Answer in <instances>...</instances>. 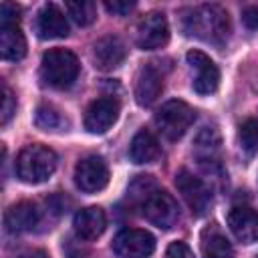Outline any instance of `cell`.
<instances>
[{
  "mask_svg": "<svg viewBox=\"0 0 258 258\" xmlns=\"http://www.w3.org/2000/svg\"><path fill=\"white\" fill-rule=\"evenodd\" d=\"M81 64L75 52L67 48H50L40 60V79L52 89H69L79 77Z\"/></svg>",
  "mask_w": 258,
  "mask_h": 258,
  "instance_id": "cell-3",
  "label": "cell"
},
{
  "mask_svg": "<svg viewBox=\"0 0 258 258\" xmlns=\"http://www.w3.org/2000/svg\"><path fill=\"white\" fill-rule=\"evenodd\" d=\"M183 32L187 36L200 38L204 42L222 44L230 36V18L228 12L218 4H202L185 12Z\"/></svg>",
  "mask_w": 258,
  "mask_h": 258,
  "instance_id": "cell-2",
  "label": "cell"
},
{
  "mask_svg": "<svg viewBox=\"0 0 258 258\" xmlns=\"http://www.w3.org/2000/svg\"><path fill=\"white\" fill-rule=\"evenodd\" d=\"M34 123L42 131H62L69 125L67 117L52 105H40L34 113Z\"/></svg>",
  "mask_w": 258,
  "mask_h": 258,
  "instance_id": "cell-21",
  "label": "cell"
},
{
  "mask_svg": "<svg viewBox=\"0 0 258 258\" xmlns=\"http://www.w3.org/2000/svg\"><path fill=\"white\" fill-rule=\"evenodd\" d=\"M137 46L143 50H155L167 44L169 24L163 12H149L137 24Z\"/></svg>",
  "mask_w": 258,
  "mask_h": 258,
  "instance_id": "cell-10",
  "label": "cell"
},
{
  "mask_svg": "<svg viewBox=\"0 0 258 258\" xmlns=\"http://www.w3.org/2000/svg\"><path fill=\"white\" fill-rule=\"evenodd\" d=\"M103 6H105L107 12H111V14H115V16H125V14H129V12L135 8V2H119V0L109 2V0H107Z\"/></svg>",
  "mask_w": 258,
  "mask_h": 258,
  "instance_id": "cell-28",
  "label": "cell"
},
{
  "mask_svg": "<svg viewBox=\"0 0 258 258\" xmlns=\"http://www.w3.org/2000/svg\"><path fill=\"white\" fill-rule=\"evenodd\" d=\"M228 228L242 244L258 242V212L248 206H236L228 212Z\"/></svg>",
  "mask_w": 258,
  "mask_h": 258,
  "instance_id": "cell-12",
  "label": "cell"
},
{
  "mask_svg": "<svg viewBox=\"0 0 258 258\" xmlns=\"http://www.w3.org/2000/svg\"><path fill=\"white\" fill-rule=\"evenodd\" d=\"M165 258H196V254L191 252V248L185 242H171L167 246Z\"/></svg>",
  "mask_w": 258,
  "mask_h": 258,
  "instance_id": "cell-27",
  "label": "cell"
},
{
  "mask_svg": "<svg viewBox=\"0 0 258 258\" xmlns=\"http://www.w3.org/2000/svg\"><path fill=\"white\" fill-rule=\"evenodd\" d=\"M202 254L204 258H234V246L226 234L216 226H208L202 232Z\"/></svg>",
  "mask_w": 258,
  "mask_h": 258,
  "instance_id": "cell-19",
  "label": "cell"
},
{
  "mask_svg": "<svg viewBox=\"0 0 258 258\" xmlns=\"http://www.w3.org/2000/svg\"><path fill=\"white\" fill-rule=\"evenodd\" d=\"M0 54L4 60H20L26 54V38L18 24L0 26Z\"/></svg>",
  "mask_w": 258,
  "mask_h": 258,
  "instance_id": "cell-20",
  "label": "cell"
},
{
  "mask_svg": "<svg viewBox=\"0 0 258 258\" xmlns=\"http://www.w3.org/2000/svg\"><path fill=\"white\" fill-rule=\"evenodd\" d=\"M175 187L181 194L183 202L196 216H204L212 206V189L210 185L191 173L189 169H179L175 175Z\"/></svg>",
  "mask_w": 258,
  "mask_h": 258,
  "instance_id": "cell-6",
  "label": "cell"
},
{
  "mask_svg": "<svg viewBox=\"0 0 258 258\" xmlns=\"http://www.w3.org/2000/svg\"><path fill=\"white\" fill-rule=\"evenodd\" d=\"M129 155H131V161L139 163V165L157 161L161 155V147H159L157 137L151 131L141 129L139 133H135V137L129 145Z\"/></svg>",
  "mask_w": 258,
  "mask_h": 258,
  "instance_id": "cell-18",
  "label": "cell"
},
{
  "mask_svg": "<svg viewBox=\"0 0 258 258\" xmlns=\"http://www.w3.org/2000/svg\"><path fill=\"white\" fill-rule=\"evenodd\" d=\"M155 250V238L147 230L127 228L113 240V252L119 258H147Z\"/></svg>",
  "mask_w": 258,
  "mask_h": 258,
  "instance_id": "cell-8",
  "label": "cell"
},
{
  "mask_svg": "<svg viewBox=\"0 0 258 258\" xmlns=\"http://www.w3.org/2000/svg\"><path fill=\"white\" fill-rule=\"evenodd\" d=\"M119 101L113 97H101L95 99L87 111H85V127L89 133H105L113 127V123L119 117Z\"/></svg>",
  "mask_w": 258,
  "mask_h": 258,
  "instance_id": "cell-11",
  "label": "cell"
},
{
  "mask_svg": "<svg viewBox=\"0 0 258 258\" xmlns=\"http://www.w3.org/2000/svg\"><path fill=\"white\" fill-rule=\"evenodd\" d=\"M56 153L40 143L26 145L16 157V175L24 183H42L56 169Z\"/></svg>",
  "mask_w": 258,
  "mask_h": 258,
  "instance_id": "cell-4",
  "label": "cell"
},
{
  "mask_svg": "<svg viewBox=\"0 0 258 258\" xmlns=\"http://www.w3.org/2000/svg\"><path fill=\"white\" fill-rule=\"evenodd\" d=\"M14 111H16V101H14V95H12V91L4 85V97H2V113H0V123L2 125H6L8 121H10V117L14 115Z\"/></svg>",
  "mask_w": 258,
  "mask_h": 258,
  "instance_id": "cell-26",
  "label": "cell"
},
{
  "mask_svg": "<svg viewBox=\"0 0 258 258\" xmlns=\"http://www.w3.org/2000/svg\"><path fill=\"white\" fill-rule=\"evenodd\" d=\"M18 258H48V254L44 250H32V252H26V254H22Z\"/></svg>",
  "mask_w": 258,
  "mask_h": 258,
  "instance_id": "cell-30",
  "label": "cell"
},
{
  "mask_svg": "<svg viewBox=\"0 0 258 258\" xmlns=\"http://www.w3.org/2000/svg\"><path fill=\"white\" fill-rule=\"evenodd\" d=\"M20 8L12 2H2L0 4V26H14L18 24Z\"/></svg>",
  "mask_w": 258,
  "mask_h": 258,
  "instance_id": "cell-25",
  "label": "cell"
},
{
  "mask_svg": "<svg viewBox=\"0 0 258 258\" xmlns=\"http://www.w3.org/2000/svg\"><path fill=\"white\" fill-rule=\"evenodd\" d=\"M36 32L44 40L64 38L69 34V20L54 4L42 6V10L36 16Z\"/></svg>",
  "mask_w": 258,
  "mask_h": 258,
  "instance_id": "cell-16",
  "label": "cell"
},
{
  "mask_svg": "<svg viewBox=\"0 0 258 258\" xmlns=\"http://www.w3.org/2000/svg\"><path fill=\"white\" fill-rule=\"evenodd\" d=\"M161 91H163V73L153 62H147L139 71L135 81V101L141 107H149L159 99Z\"/></svg>",
  "mask_w": 258,
  "mask_h": 258,
  "instance_id": "cell-13",
  "label": "cell"
},
{
  "mask_svg": "<svg viewBox=\"0 0 258 258\" xmlns=\"http://www.w3.org/2000/svg\"><path fill=\"white\" fill-rule=\"evenodd\" d=\"M242 22L250 30L258 28V4H250V6H246L242 10Z\"/></svg>",
  "mask_w": 258,
  "mask_h": 258,
  "instance_id": "cell-29",
  "label": "cell"
},
{
  "mask_svg": "<svg viewBox=\"0 0 258 258\" xmlns=\"http://www.w3.org/2000/svg\"><path fill=\"white\" fill-rule=\"evenodd\" d=\"M67 12L69 16L79 24V26H89L97 18V6L95 2H67Z\"/></svg>",
  "mask_w": 258,
  "mask_h": 258,
  "instance_id": "cell-22",
  "label": "cell"
},
{
  "mask_svg": "<svg viewBox=\"0 0 258 258\" xmlns=\"http://www.w3.org/2000/svg\"><path fill=\"white\" fill-rule=\"evenodd\" d=\"M127 56V48L119 36H103L93 44V60L95 67L101 71H113L117 69Z\"/></svg>",
  "mask_w": 258,
  "mask_h": 258,
  "instance_id": "cell-14",
  "label": "cell"
},
{
  "mask_svg": "<svg viewBox=\"0 0 258 258\" xmlns=\"http://www.w3.org/2000/svg\"><path fill=\"white\" fill-rule=\"evenodd\" d=\"M256 258H258V256H256Z\"/></svg>",
  "mask_w": 258,
  "mask_h": 258,
  "instance_id": "cell-31",
  "label": "cell"
},
{
  "mask_svg": "<svg viewBox=\"0 0 258 258\" xmlns=\"http://www.w3.org/2000/svg\"><path fill=\"white\" fill-rule=\"evenodd\" d=\"M127 196L141 210V216L153 226L161 230H169L177 224L179 220L177 202L171 198V194L161 189L151 175H137L131 181Z\"/></svg>",
  "mask_w": 258,
  "mask_h": 258,
  "instance_id": "cell-1",
  "label": "cell"
},
{
  "mask_svg": "<svg viewBox=\"0 0 258 258\" xmlns=\"http://www.w3.org/2000/svg\"><path fill=\"white\" fill-rule=\"evenodd\" d=\"M196 111L179 99L165 101L155 113V125L167 139H179L194 123Z\"/></svg>",
  "mask_w": 258,
  "mask_h": 258,
  "instance_id": "cell-5",
  "label": "cell"
},
{
  "mask_svg": "<svg viewBox=\"0 0 258 258\" xmlns=\"http://www.w3.org/2000/svg\"><path fill=\"white\" fill-rule=\"evenodd\" d=\"M196 145L200 149H204L208 155H212V151H216L218 145H220V133H218V129L216 127H204L198 133V137H196Z\"/></svg>",
  "mask_w": 258,
  "mask_h": 258,
  "instance_id": "cell-24",
  "label": "cell"
},
{
  "mask_svg": "<svg viewBox=\"0 0 258 258\" xmlns=\"http://www.w3.org/2000/svg\"><path fill=\"white\" fill-rule=\"evenodd\" d=\"M75 183L85 194H97L109 183V167L103 157L89 155L81 159L75 167Z\"/></svg>",
  "mask_w": 258,
  "mask_h": 258,
  "instance_id": "cell-7",
  "label": "cell"
},
{
  "mask_svg": "<svg viewBox=\"0 0 258 258\" xmlns=\"http://www.w3.org/2000/svg\"><path fill=\"white\" fill-rule=\"evenodd\" d=\"M240 145L246 153L254 155L258 153V121L256 119H248L240 125V133H238Z\"/></svg>",
  "mask_w": 258,
  "mask_h": 258,
  "instance_id": "cell-23",
  "label": "cell"
},
{
  "mask_svg": "<svg viewBox=\"0 0 258 258\" xmlns=\"http://www.w3.org/2000/svg\"><path fill=\"white\" fill-rule=\"evenodd\" d=\"M40 222V210L32 202H18L4 214V226L12 234L32 232Z\"/></svg>",
  "mask_w": 258,
  "mask_h": 258,
  "instance_id": "cell-15",
  "label": "cell"
},
{
  "mask_svg": "<svg viewBox=\"0 0 258 258\" xmlns=\"http://www.w3.org/2000/svg\"><path fill=\"white\" fill-rule=\"evenodd\" d=\"M73 226H75V234L81 240H97L107 228V216L101 208L89 206L75 214Z\"/></svg>",
  "mask_w": 258,
  "mask_h": 258,
  "instance_id": "cell-17",
  "label": "cell"
},
{
  "mask_svg": "<svg viewBox=\"0 0 258 258\" xmlns=\"http://www.w3.org/2000/svg\"><path fill=\"white\" fill-rule=\"evenodd\" d=\"M185 60L194 73V81H191L194 91L200 95H212L220 85V71L216 62L202 50H189L185 54Z\"/></svg>",
  "mask_w": 258,
  "mask_h": 258,
  "instance_id": "cell-9",
  "label": "cell"
}]
</instances>
